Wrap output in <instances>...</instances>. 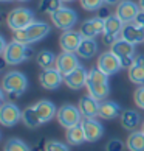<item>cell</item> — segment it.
Listing matches in <instances>:
<instances>
[{
  "mask_svg": "<svg viewBox=\"0 0 144 151\" xmlns=\"http://www.w3.org/2000/svg\"><path fill=\"white\" fill-rule=\"evenodd\" d=\"M85 87L88 91V95H92L93 98L98 100V101H102V100H106L110 93L109 75H106L102 70H99L98 67L88 70Z\"/></svg>",
  "mask_w": 144,
  "mask_h": 151,
  "instance_id": "obj_1",
  "label": "cell"
},
{
  "mask_svg": "<svg viewBox=\"0 0 144 151\" xmlns=\"http://www.w3.org/2000/svg\"><path fill=\"white\" fill-rule=\"evenodd\" d=\"M48 35H50V25L47 22H42V20H34L31 25L26 27V28L13 31L14 41H17L20 44H25V45H30V44L42 41V39H45Z\"/></svg>",
  "mask_w": 144,
  "mask_h": 151,
  "instance_id": "obj_2",
  "label": "cell"
},
{
  "mask_svg": "<svg viewBox=\"0 0 144 151\" xmlns=\"http://www.w3.org/2000/svg\"><path fill=\"white\" fill-rule=\"evenodd\" d=\"M26 87H28V80L19 70H11L2 78V91L11 98L20 97L26 91Z\"/></svg>",
  "mask_w": 144,
  "mask_h": 151,
  "instance_id": "obj_3",
  "label": "cell"
},
{
  "mask_svg": "<svg viewBox=\"0 0 144 151\" xmlns=\"http://www.w3.org/2000/svg\"><path fill=\"white\" fill-rule=\"evenodd\" d=\"M33 53H34V50L30 45H25V44H20L17 41H13L2 52V56H3L6 64L17 65L20 63H23V61H28L33 56Z\"/></svg>",
  "mask_w": 144,
  "mask_h": 151,
  "instance_id": "obj_4",
  "label": "cell"
},
{
  "mask_svg": "<svg viewBox=\"0 0 144 151\" xmlns=\"http://www.w3.org/2000/svg\"><path fill=\"white\" fill-rule=\"evenodd\" d=\"M33 22H34V14H33V11L28 9V8H22V6L9 11V14L6 17V24H8L11 31L23 30L28 25H31Z\"/></svg>",
  "mask_w": 144,
  "mask_h": 151,
  "instance_id": "obj_5",
  "label": "cell"
},
{
  "mask_svg": "<svg viewBox=\"0 0 144 151\" xmlns=\"http://www.w3.org/2000/svg\"><path fill=\"white\" fill-rule=\"evenodd\" d=\"M56 119L59 122V125L68 129V128H73L76 125H79L82 122V114L79 108H76L73 104H64L57 109V114H56Z\"/></svg>",
  "mask_w": 144,
  "mask_h": 151,
  "instance_id": "obj_6",
  "label": "cell"
},
{
  "mask_svg": "<svg viewBox=\"0 0 144 151\" xmlns=\"http://www.w3.org/2000/svg\"><path fill=\"white\" fill-rule=\"evenodd\" d=\"M112 52L121 59V64H123L124 69H130L132 65L135 64V45L130 42L124 41V39H118L113 45H112Z\"/></svg>",
  "mask_w": 144,
  "mask_h": 151,
  "instance_id": "obj_7",
  "label": "cell"
},
{
  "mask_svg": "<svg viewBox=\"0 0 144 151\" xmlns=\"http://www.w3.org/2000/svg\"><path fill=\"white\" fill-rule=\"evenodd\" d=\"M124 27V22L121 20L116 14H112L109 19L104 20V33H102V41L106 45L112 47L113 44L118 41V36L121 35Z\"/></svg>",
  "mask_w": 144,
  "mask_h": 151,
  "instance_id": "obj_8",
  "label": "cell"
},
{
  "mask_svg": "<svg viewBox=\"0 0 144 151\" xmlns=\"http://www.w3.org/2000/svg\"><path fill=\"white\" fill-rule=\"evenodd\" d=\"M51 22H53V25L56 27V28L62 30V31H67V30H71L76 25L77 14L74 13V9L62 6L54 14H51Z\"/></svg>",
  "mask_w": 144,
  "mask_h": 151,
  "instance_id": "obj_9",
  "label": "cell"
},
{
  "mask_svg": "<svg viewBox=\"0 0 144 151\" xmlns=\"http://www.w3.org/2000/svg\"><path fill=\"white\" fill-rule=\"evenodd\" d=\"M39 83L43 89L47 91H56V89L64 83V75L56 69V67H50V69H42L39 73Z\"/></svg>",
  "mask_w": 144,
  "mask_h": 151,
  "instance_id": "obj_10",
  "label": "cell"
},
{
  "mask_svg": "<svg viewBox=\"0 0 144 151\" xmlns=\"http://www.w3.org/2000/svg\"><path fill=\"white\" fill-rule=\"evenodd\" d=\"M96 67L99 70H102L106 75L110 76V75L118 73V72L123 69V64H121V59L110 50V52H106V53H102L101 56H99Z\"/></svg>",
  "mask_w": 144,
  "mask_h": 151,
  "instance_id": "obj_11",
  "label": "cell"
},
{
  "mask_svg": "<svg viewBox=\"0 0 144 151\" xmlns=\"http://www.w3.org/2000/svg\"><path fill=\"white\" fill-rule=\"evenodd\" d=\"M22 120V111L19 109L17 104L5 101L0 108V123L3 126H14Z\"/></svg>",
  "mask_w": 144,
  "mask_h": 151,
  "instance_id": "obj_12",
  "label": "cell"
},
{
  "mask_svg": "<svg viewBox=\"0 0 144 151\" xmlns=\"http://www.w3.org/2000/svg\"><path fill=\"white\" fill-rule=\"evenodd\" d=\"M140 11H141L140 5H136L135 2H132V0H123L121 3L116 5L115 14L118 16L124 24H132V22H135L136 16L140 14Z\"/></svg>",
  "mask_w": 144,
  "mask_h": 151,
  "instance_id": "obj_13",
  "label": "cell"
},
{
  "mask_svg": "<svg viewBox=\"0 0 144 151\" xmlns=\"http://www.w3.org/2000/svg\"><path fill=\"white\" fill-rule=\"evenodd\" d=\"M82 35L81 31H74V30H67L62 31V35L59 37V45L62 48V52H68V53H76L79 48L81 42H82Z\"/></svg>",
  "mask_w": 144,
  "mask_h": 151,
  "instance_id": "obj_14",
  "label": "cell"
},
{
  "mask_svg": "<svg viewBox=\"0 0 144 151\" xmlns=\"http://www.w3.org/2000/svg\"><path fill=\"white\" fill-rule=\"evenodd\" d=\"M81 64H79V59H77V55L76 53H68V52H62L57 56L56 59V64L54 67L62 73L64 76H67L68 73H71L74 69H77Z\"/></svg>",
  "mask_w": 144,
  "mask_h": 151,
  "instance_id": "obj_15",
  "label": "cell"
},
{
  "mask_svg": "<svg viewBox=\"0 0 144 151\" xmlns=\"http://www.w3.org/2000/svg\"><path fill=\"white\" fill-rule=\"evenodd\" d=\"M87 76H88V72L82 65H79L77 69H74L73 72H71V73L64 76V84L67 87H70V89H73V91H79V89L85 87Z\"/></svg>",
  "mask_w": 144,
  "mask_h": 151,
  "instance_id": "obj_16",
  "label": "cell"
},
{
  "mask_svg": "<svg viewBox=\"0 0 144 151\" xmlns=\"http://www.w3.org/2000/svg\"><path fill=\"white\" fill-rule=\"evenodd\" d=\"M119 37L127 41V42H130V44H133V45H138V44H141L144 41V28L140 27L138 24H135V22L124 24Z\"/></svg>",
  "mask_w": 144,
  "mask_h": 151,
  "instance_id": "obj_17",
  "label": "cell"
},
{
  "mask_svg": "<svg viewBox=\"0 0 144 151\" xmlns=\"http://www.w3.org/2000/svg\"><path fill=\"white\" fill-rule=\"evenodd\" d=\"M81 125H82V128H84L87 142H92L93 143V142H98L99 139L102 137L104 126L96 119H82Z\"/></svg>",
  "mask_w": 144,
  "mask_h": 151,
  "instance_id": "obj_18",
  "label": "cell"
},
{
  "mask_svg": "<svg viewBox=\"0 0 144 151\" xmlns=\"http://www.w3.org/2000/svg\"><path fill=\"white\" fill-rule=\"evenodd\" d=\"M81 35L82 37L85 39H95L99 35L104 33V20L99 19V17H93V19H88L85 20L84 24L81 25Z\"/></svg>",
  "mask_w": 144,
  "mask_h": 151,
  "instance_id": "obj_19",
  "label": "cell"
},
{
  "mask_svg": "<svg viewBox=\"0 0 144 151\" xmlns=\"http://www.w3.org/2000/svg\"><path fill=\"white\" fill-rule=\"evenodd\" d=\"M99 103L101 101H98L96 98L92 97V95H84V97L79 100L77 108H79L84 119H95L99 114Z\"/></svg>",
  "mask_w": 144,
  "mask_h": 151,
  "instance_id": "obj_20",
  "label": "cell"
},
{
  "mask_svg": "<svg viewBox=\"0 0 144 151\" xmlns=\"http://www.w3.org/2000/svg\"><path fill=\"white\" fill-rule=\"evenodd\" d=\"M123 114V109L121 106L115 101H110V100H102L99 103V114L98 117H101L104 120H113L116 117H121Z\"/></svg>",
  "mask_w": 144,
  "mask_h": 151,
  "instance_id": "obj_21",
  "label": "cell"
},
{
  "mask_svg": "<svg viewBox=\"0 0 144 151\" xmlns=\"http://www.w3.org/2000/svg\"><path fill=\"white\" fill-rule=\"evenodd\" d=\"M33 108L36 109L37 115L40 117L42 123H48L50 120H53V117H56L57 109L50 100H40L36 104H33Z\"/></svg>",
  "mask_w": 144,
  "mask_h": 151,
  "instance_id": "obj_22",
  "label": "cell"
},
{
  "mask_svg": "<svg viewBox=\"0 0 144 151\" xmlns=\"http://www.w3.org/2000/svg\"><path fill=\"white\" fill-rule=\"evenodd\" d=\"M119 119H121V125H123V128L127 129V131H135L136 126L140 125V122H141L140 114H138L136 111H133V109L123 111V114H121Z\"/></svg>",
  "mask_w": 144,
  "mask_h": 151,
  "instance_id": "obj_23",
  "label": "cell"
},
{
  "mask_svg": "<svg viewBox=\"0 0 144 151\" xmlns=\"http://www.w3.org/2000/svg\"><path fill=\"white\" fill-rule=\"evenodd\" d=\"M98 53V44H96V41L95 39H82V42H81V45H79V48H77V52H76V55L79 58H82V59H90V58H93L95 55Z\"/></svg>",
  "mask_w": 144,
  "mask_h": 151,
  "instance_id": "obj_24",
  "label": "cell"
},
{
  "mask_svg": "<svg viewBox=\"0 0 144 151\" xmlns=\"http://www.w3.org/2000/svg\"><path fill=\"white\" fill-rule=\"evenodd\" d=\"M65 139H67L68 145H73V147H77V145H82L84 142H87L84 128H82L81 123L73 126V128H68L67 134H65Z\"/></svg>",
  "mask_w": 144,
  "mask_h": 151,
  "instance_id": "obj_25",
  "label": "cell"
},
{
  "mask_svg": "<svg viewBox=\"0 0 144 151\" xmlns=\"http://www.w3.org/2000/svg\"><path fill=\"white\" fill-rule=\"evenodd\" d=\"M22 122H23V125L26 128H30V129H34V128H39L42 125L40 117L37 115L36 109L33 108V106L26 108L25 111H22Z\"/></svg>",
  "mask_w": 144,
  "mask_h": 151,
  "instance_id": "obj_26",
  "label": "cell"
},
{
  "mask_svg": "<svg viewBox=\"0 0 144 151\" xmlns=\"http://www.w3.org/2000/svg\"><path fill=\"white\" fill-rule=\"evenodd\" d=\"M126 147L129 151H144V132L143 131H132L127 137Z\"/></svg>",
  "mask_w": 144,
  "mask_h": 151,
  "instance_id": "obj_27",
  "label": "cell"
},
{
  "mask_svg": "<svg viewBox=\"0 0 144 151\" xmlns=\"http://www.w3.org/2000/svg\"><path fill=\"white\" fill-rule=\"evenodd\" d=\"M56 56H54L53 52H48V50H42V52L37 53L36 56V61H37V65L40 69H50L56 64Z\"/></svg>",
  "mask_w": 144,
  "mask_h": 151,
  "instance_id": "obj_28",
  "label": "cell"
},
{
  "mask_svg": "<svg viewBox=\"0 0 144 151\" xmlns=\"http://www.w3.org/2000/svg\"><path fill=\"white\" fill-rule=\"evenodd\" d=\"M60 8H62V0H40V3H39V11L50 16Z\"/></svg>",
  "mask_w": 144,
  "mask_h": 151,
  "instance_id": "obj_29",
  "label": "cell"
},
{
  "mask_svg": "<svg viewBox=\"0 0 144 151\" xmlns=\"http://www.w3.org/2000/svg\"><path fill=\"white\" fill-rule=\"evenodd\" d=\"M3 151H31L30 147L20 139H8L3 145Z\"/></svg>",
  "mask_w": 144,
  "mask_h": 151,
  "instance_id": "obj_30",
  "label": "cell"
},
{
  "mask_svg": "<svg viewBox=\"0 0 144 151\" xmlns=\"http://www.w3.org/2000/svg\"><path fill=\"white\" fill-rule=\"evenodd\" d=\"M129 78L135 84H144V65L133 64L129 69Z\"/></svg>",
  "mask_w": 144,
  "mask_h": 151,
  "instance_id": "obj_31",
  "label": "cell"
},
{
  "mask_svg": "<svg viewBox=\"0 0 144 151\" xmlns=\"http://www.w3.org/2000/svg\"><path fill=\"white\" fill-rule=\"evenodd\" d=\"M43 151H70L68 147L62 142H57V140H48L45 143V148Z\"/></svg>",
  "mask_w": 144,
  "mask_h": 151,
  "instance_id": "obj_32",
  "label": "cell"
},
{
  "mask_svg": "<svg viewBox=\"0 0 144 151\" xmlns=\"http://www.w3.org/2000/svg\"><path fill=\"white\" fill-rule=\"evenodd\" d=\"M81 5L85 11H98L104 5V0H81Z\"/></svg>",
  "mask_w": 144,
  "mask_h": 151,
  "instance_id": "obj_33",
  "label": "cell"
},
{
  "mask_svg": "<svg viewBox=\"0 0 144 151\" xmlns=\"http://www.w3.org/2000/svg\"><path fill=\"white\" fill-rule=\"evenodd\" d=\"M133 100H135V103H136L138 108L144 111V84H141V86L135 91Z\"/></svg>",
  "mask_w": 144,
  "mask_h": 151,
  "instance_id": "obj_34",
  "label": "cell"
},
{
  "mask_svg": "<svg viewBox=\"0 0 144 151\" xmlns=\"http://www.w3.org/2000/svg\"><path fill=\"white\" fill-rule=\"evenodd\" d=\"M123 150H124V143L118 140V139H112L106 145V151H123Z\"/></svg>",
  "mask_w": 144,
  "mask_h": 151,
  "instance_id": "obj_35",
  "label": "cell"
},
{
  "mask_svg": "<svg viewBox=\"0 0 144 151\" xmlns=\"http://www.w3.org/2000/svg\"><path fill=\"white\" fill-rule=\"evenodd\" d=\"M109 5H102L101 8H99L98 11H96V17H99V19H102V20H106V19H109L110 16H112V13H110V9L107 8Z\"/></svg>",
  "mask_w": 144,
  "mask_h": 151,
  "instance_id": "obj_36",
  "label": "cell"
},
{
  "mask_svg": "<svg viewBox=\"0 0 144 151\" xmlns=\"http://www.w3.org/2000/svg\"><path fill=\"white\" fill-rule=\"evenodd\" d=\"M135 24H138L140 27H143V28H144V9H141V11H140V14L136 16Z\"/></svg>",
  "mask_w": 144,
  "mask_h": 151,
  "instance_id": "obj_37",
  "label": "cell"
},
{
  "mask_svg": "<svg viewBox=\"0 0 144 151\" xmlns=\"http://www.w3.org/2000/svg\"><path fill=\"white\" fill-rule=\"evenodd\" d=\"M135 64L136 65H144V55H138L135 58Z\"/></svg>",
  "mask_w": 144,
  "mask_h": 151,
  "instance_id": "obj_38",
  "label": "cell"
},
{
  "mask_svg": "<svg viewBox=\"0 0 144 151\" xmlns=\"http://www.w3.org/2000/svg\"><path fill=\"white\" fill-rule=\"evenodd\" d=\"M123 0H104V5H109V6H113V5L121 3Z\"/></svg>",
  "mask_w": 144,
  "mask_h": 151,
  "instance_id": "obj_39",
  "label": "cell"
},
{
  "mask_svg": "<svg viewBox=\"0 0 144 151\" xmlns=\"http://www.w3.org/2000/svg\"><path fill=\"white\" fill-rule=\"evenodd\" d=\"M138 5H140L141 9H144V0H140V2H138Z\"/></svg>",
  "mask_w": 144,
  "mask_h": 151,
  "instance_id": "obj_40",
  "label": "cell"
},
{
  "mask_svg": "<svg viewBox=\"0 0 144 151\" xmlns=\"http://www.w3.org/2000/svg\"><path fill=\"white\" fill-rule=\"evenodd\" d=\"M0 2H3V3H6V2H13V0H0Z\"/></svg>",
  "mask_w": 144,
  "mask_h": 151,
  "instance_id": "obj_41",
  "label": "cell"
},
{
  "mask_svg": "<svg viewBox=\"0 0 144 151\" xmlns=\"http://www.w3.org/2000/svg\"><path fill=\"white\" fill-rule=\"evenodd\" d=\"M141 131L144 132V122H143V125H141Z\"/></svg>",
  "mask_w": 144,
  "mask_h": 151,
  "instance_id": "obj_42",
  "label": "cell"
},
{
  "mask_svg": "<svg viewBox=\"0 0 144 151\" xmlns=\"http://www.w3.org/2000/svg\"><path fill=\"white\" fill-rule=\"evenodd\" d=\"M62 2H73V0H62Z\"/></svg>",
  "mask_w": 144,
  "mask_h": 151,
  "instance_id": "obj_43",
  "label": "cell"
},
{
  "mask_svg": "<svg viewBox=\"0 0 144 151\" xmlns=\"http://www.w3.org/2000/svg\"><path fill=\"white\" fill-rule=\"evenodd\" d=\"M19 2H28V0H19Z\"/></svg>",
  "mask_w": 144,
  "mask_h": 151,
  "instance_id": "obj_44",
  "label": "cell"
}]
</instances>
